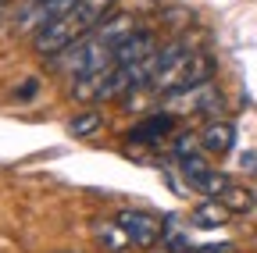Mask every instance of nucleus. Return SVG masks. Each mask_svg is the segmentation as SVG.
I'll list each match as a JSON object with an SVG mask.
<instances>
[{
	"mask_svg": "<svg viewBox=\"0 0 257 253\" xmlns=\"http://www.w3.org/2000/svg\"><path fill=\"white\" fill-rule=\"evenodd\" d=\"M111 8H114V0H75L72 11H64L61 18H54L43 29H36V33H32V43H36L40 54H64L72 43L89 36L93 29L107 18Z\"/></svg>",
	"mask_w": 257,
	"mask_h": 253,
	"instance_id": "1",
	"label": "nucleus"
},
{
	"mask_svg": "<svg viewBox=\"0 0 257 253\" xmlns=\"http://www.w3.org/2000/svg\"><path fill=\"white\" fill-rule=\"evenodd\" d=\"M186 111L189 114H218L221 111V93L211 82L168 93V114H186Z\"/></svg>",
	"mask_w": 257,
	"mask_h": 253,
	"instance_id": "2",
	"label": "nucleus"
},
{
	"mask_svg": "<svg viewBox=\"0 0 257 253\" xmlns=\"http://www.w3.org/2000/svg\"><path fill=\"white\" fill-rule=\"evenodd\" d=\"M118 225L128 232L133 246H154L161 239V232H165V217H154L147 210H121Z\"/></svg>",
	"mask_w": 257,
	"mask_h": 253,
	"instance_id": "3",
	"label": "nucleus"
},
{
	"mask_svg": "<svg viewBox=\"0 0 257 253\" xmlns=\"http://www.w3.org/2000/svg\"><path fill=\"white\" fill-rule=\"evenodd\" d=\"M154 43H157L154 33H147V29H133V33L118 43V50H114V68L118 65H133V61H147L150 54H157Z\"/></svg>",
	"mask_w": 257,
	"mask_h": 253,
	"instance_id": "4",
	"label": "nucleus"
},
{
	"mask_svg": "<svg viewBox=\"0 0 257 253\" xmlns=\"http://www.w3.org/2000/svg\"><path fill=\"white\" fill-rule=\"evenodd\" d=\"M232 143H236V129H232L229 121H211L207 129L200 132V146L207 153H229Z\"/></svg>",
	"mask_w": 257,
	"mask_h": 253,
	"instance_id": "5",
	"label": "nucleus"
},
{
	"mask_svg": "<svg viewBox=\"0 0 257 253\" xmlns=\"http://www.w3.org/2000/svg\"><path fill=\"white\" fill-rule=\"evenodd\" d=\"M229 207H225V203H218V196L211 200V203H200L197 210H193V225H197V228H221L225 225V221H229Z\"/></svg>",
	"mask_w": 257,
	"mask_h": 253,
	"instance_id": "6",
	"label": "nucleus"
},
{
	"mask_svg": "<svg viewBox=\"0 0 257 253\" xmlns=\"http://www.w3.org/2000/svg\"><path fill=\"white\" fill-rule=\"evenodd\" d=\"M168 129H172V114H154L133 129V139L136 143H157V139L168 136Z\"/></svg>",
	"mask_w": 257,
	"mask_h": 253,
	"instance_id": "7",
	"label": "nucleus"
},
{
	"mask_svg": "<svg viewBox=\"0 0 257 253\" xmlns=\"http://www.w3.org/2000/svg\"><path fill=\"white\" fill-rule=\"evenodd\" d=\"M182 175H186V182L193 189H200L207 182V175H211V164L204 161L200 153H189V157H182Z\"/></svg>",
	"mask_w": 257,
	"mask_h": 253,
	"instance_id": "8",
	"label": "nucleus"
},
{
	"mask_svg": "<svg viewBox=\"0 0 257 253\" xmlns=\"http://www.w3.org/2000/svg\"><path fill=\"white\" fill-rule=\"evenodd\" d=\"M96 239H100L107 249H125L128 242H133V239H128V232L118 225V217H114V221H104V225H96Z\"/></svg>",
	"mask_w": 257,
	"mask_h": 253,
	"instance_id": "9",
	"label": "nucleus"
},
{
	"mask_svg": "<svg viewBox=\"0 0 257 253\" xmlns=\"http://www.w3.org/2000/svg\"><path fill=\"white\" fill-rule=\"evenodd\" d=\"M253 200H257V196L250 193V189H243V185H232V182H229V189L221 193V203L229 207V210H236V214L250 210V207H253Z\"/></svg>",
	"mask_w": 257,
	"mask_h": 253,
	"instance_id": "10",
	"label": "nucleus"
},
{
	"mask_svg": "<svg viewBox=\"0 0 257 253\" xmlns=\"http://www.w3.org/2000/svg\"><path fill=\"white\" fill-rule=\"evenodd\" d=\"M161 239L168 242V249H172V253H186V249H189V235L179 228L175 214H168V217H165V232H161Z\"/></svg>",
	"mask_w": 257,
	"mask_h": 253,
	"instance_id": "11",
	"label": "nucleus"
},
{
	"mask_svg": "<svg viewBox=\"0 0 257 253\" xmlns=\"http://www.w3.org/2000/svg\"><path fill=\"white\" fill-rule=\"evenodd\" d=\"M104 125V118L96 114V111H89V114H79V118H72V125H68V132H75V136H93L96 129Z\"/></svg>",
	"mask_w": 257,
	"mask_h": 253,
	"instance_id": "12",
	"label": "nucleus"
},
{
	"mask_svg": "<svg viewBox=\"0 0 257 253\" xmlns=\"http://www.w3.org/2000/svg\"><path fill=\"white\" fill-rule=\"evenodd\" d=\"M186 253H232V242H207V246H193V249H186Z\"/></svg>",
	"mask_w": 257,
	"mask_h": 253,
	"instance_id": "13",
	"label": "nucleus"
},
{
	"mask_svg": "<svg viewBox=\"0 0 257 253\" xmlns=\"http://www.w3.org/2000/svg\"><path fill=\"white\" fill-rule=\"evenodd\" d=\"M193 146H197V139H193V136H179V139H175V153H179V161L193 153Z\"/></svg>",
	"mask_w": 257,
	"mask_h": 253,
	"instance_id": "14",
	"label": "nucleus"
},
{
	"mask_svg": "<svg viewBox=\"0 0 257 253\" xmlns=\"http://www.w3.org/2000/svg\"><path fill=\"white\" fill-rule=\"evenodd\" d=\"M161 253H172V249H161Z\"/></svg>",
	"mask_w": 257,
	"mask_h": 253,
	"instance_id": "15",
	"label": "nucleus"
}]
</instances>
